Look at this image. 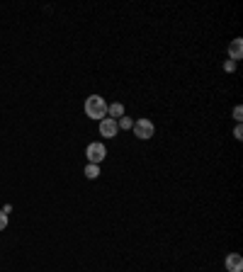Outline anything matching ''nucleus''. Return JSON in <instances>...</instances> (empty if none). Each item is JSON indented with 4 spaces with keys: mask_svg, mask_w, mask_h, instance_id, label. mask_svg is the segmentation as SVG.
Wrapping results in <instances>:
<instances>
[{
    "mask_svg": "<svg viewBox=\"0 0 243 272\" xmlns=\"http://www.w3.org/2000/svg\"><path fill=\"white\" fill-rule=\"evenodd\" d=\"M85 117H90L95 122H102L107 117V102L100 95H90L85 100Z\"/></svg>",
    "mask_w": 243,
    "mask_h": 272,
    "instance_id": "obj_1",
    "label": "nucleus"
},
{
    "mask_svg": "<svg viewBox=\"0 0 243 272\" xmlns=\"http://www.w3.org/2000/svg\"><path fill=\"white\" fill-rule=\"evenodd\" d=\"M131 129H134V136H136V138H141V141H148L151 136L156 134L153 122H151V119H144V117H141V119H136Z\"/></svg>",
    "mask_w": 243,
    "mask_h": 272,
    "instance_id": "obj_2",
    "label": "nucleus"
},
{
    "mask_svg": "<svg viewBox=\"0 0 243 272\" xmlns=\"http://www.w3.org/2000/svg\"><path fill=\"white\" fill-rule=\"evenodd\" d=\"M85 156H88V163H93V165H100V163L105 160V156H107V148H105V143H100V141H93V143L85 148Z\"/></svg>",
    "mask_w": 243,
    "mask_h": 272,
    "instance_id": "obj_3",
    "label": "nucleus"
},
{
    "mask_svg": "<svg viewBox=\"0 0 243 272\" xmlns=\"http://www.w3.org/2000/svg\"><path fill=\"white\" fill-rule=\"evenodd\" d=\"M117 134H120L117 122H115V119H110V117H105V119L100 122V136H102V138H115Z\"/></svg>",
    "mask_w": 243,
    "mask_h": 272,
    "instance_id": "obj_4",
    "label": "nucleus"
},
{
    "mask_svg": "<svg viewBox=\"0 0 243 272\" xmlns=\"http://www.w3.org/2000/svg\"><path fill=\"white\" fill-rule=\"evenodd\" d=\"M229 59H231V61H241L243 59V39L241 37H236V39L229 44Z\"/></svg>",
    "mask_w": 243,
    "mask_h": 272,
    "instance_id": "obj_5",
    "label": "nucleus"
},
{
    "mask_svg": "<svg viewBox=\"0 0 243 272\" xmlns=\"http://www.w3.org/2000/svg\"><path fill=\"white\" fill-rule=\"evenodd\" d=\"M226 270L229 272H243V258L239 253H229V258H226Z\"/></svg>",
    "mask_w": 243,
    "mask_h": 272,
    "instance_id": "obj_6",
    "label": "nucleus"
},
{
    "mask_svg": "<svg viewBox=\"0 0 243 272\" xmlns=\"http://www.w3.org/2000/svg\"><path fill=\"white\" fill-rule=\"evenodd\" d=\"M107 114H110V119H122L124 117V105L122 102H112V105H107Z\"/></svg>",
    "mask_w": 243,
    "mask_h": 272,
    "instance_id": "obj_7",
    "label": "nucleus"
},
{
    "mask_svg": "<svg viewBox=\"0 0 243 272\" xmlns=\"http://www.w3.org/2000/svg\"><path fill=\"white\" fill-rule=\"evenodd\" d=\"M85 178H88V180H95V178H100V165H93V163H88V165H85Z\"/></svg>",
    "mask_w": 243,
    "mask_h": 272,
    "instance_id": "obj_8",
    "label": "nucleus"
},
{
    "mask_svg": "<svg viewBox=\"0 0 243 272\" xmlns=\"http://www.w3.org/2000/svg\"><path fill=\"white\" fill-rule=\"evenodd\" d=\"M117 127H120V129H124V132H131L134 119H131V117H122V119H117Z\"/></svg>",
    "mask_w": 243,
    "mask_h": 272,
    "instance_id": "obj_9",
    "label": "nucleus"
},
{
    "mask_svg": "<svg viewBox=\"0 0 243 272\" xmlns=\"http://www.w3.org/2000/svg\"><path fill=\"white\" fill-rule=\"evenodd\" d=\"M234 119H236V122H241V119H243V107H241V105H236V107H234Z\"/></svg>",
    "mask_w": 243,
    "mask_h": 272,
    "instance_id": "obj_10",
    "label": "nucleus"
},
{
    "mask_svg": "<svg viewBox=\"0 0 243 272\" xmlns=\"http://www.w3.org/2000/svg\"><path fill=\"white\" fill-rule=\"evenodd\" d=\"M5 228H7V214L0 209V231H5Z\"/></svg>",
    "mask_w": 243,
    "mask_h": 272,
    "instance_id": "obj_11",
    "label": "nucleus"
},
{
    "mask_svg": "<svg viewBox=\"0 0 243 272\" xmlns=\"http://www.w3.org/2000/svg\"><path fill=\"white\" fill-rule=\"evenodd\" d=\"M224 70H226V73H234V70H236V61H231V59H229V61L224 64Z\"/></svg>",
    "mask_w": 243,
    "mask_h": 272,
    "instance_id": "obj_12",
    "label": "nucleus"
},
{
    "mask_svg": "<svg viewBox=\"0 0 243 272\" xmlns=\"http://www.w3.org/2000/svg\"><path fill=\"white\" fill-rule=\"evenodd\" d=\"M234 138H239V141L243 138V127H241V124H236V129H234Z\"/></svg>",
    "mask_w": 243,
    "mask_h": 272,
    "instance_id": "obj_13",
    "label": "nucleus"
}]
</instances>
